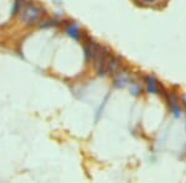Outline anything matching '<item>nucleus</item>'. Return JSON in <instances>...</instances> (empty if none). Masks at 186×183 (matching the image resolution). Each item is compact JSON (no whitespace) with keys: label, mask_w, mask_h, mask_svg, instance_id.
<instances>
[{"label":"nucleus","mask_w":186,"mask_h":183,"mask_svg":"<svg viewBox=\"0 0 186 183\" xmlns=\"http://www.w3.org/2000/svg\"><path fill=\"white\" fill-rule=\"evenodd\" d=\"M43 15V10L39 5L30 3V4H25L24 8L21 9V20L26 22L27 25H34L40 20Z\"/></svg>","instance_id":"f257e3e1"},{"label":"nucleus","mask_w":186,"mask_h":183,"mask_svg":"<svg viewBox=\"0 0 186 183\" xmlns=\"http://www.w3.org/2000/svg\"><path fill=\"white\" fill-rule=\"evenodd\" d=\"M66 34H67L70 37L75 39V40H80V39H81V35H82V32H81V30H80V27H78V25H76V24H70V25L67 26V29H66Z\"/></svg>","instance_id":"f03ea898"},{"label":"nucleus","mask_w":186,"mask_h":183,"mask_svg":"<svg viewBox=\"0 0 186 183\" xmlns=\"http://www.w3.org/2000/svg\"><path fill=\"white\" fill-rule=\"evenodd\" d=\"M22 6H24V0H15V5H14V10H13V13L16 14Z\"/></svg>","instance_id":"7ed1b4c3"},{"label":"nucleus","mask_w":186,"mask_h":183,"mask_svg":"<svg viewBox=\"0 0 186 183\" xmlns=\"http://www.w3.org/2000/svg\"><path fill=\"white\" fill-rule=\"evenodd\" d=\"M148 1H150V0H148Z\"/></svg>","instance_id":"20e7f679"}]
</instances>
